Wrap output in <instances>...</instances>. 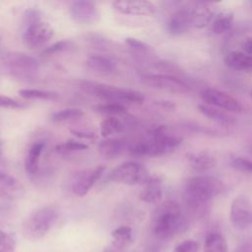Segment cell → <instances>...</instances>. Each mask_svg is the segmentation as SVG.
<instances>
[{
  "label": "cell",
  "instance_id": "obj_12",
  "mask_svg": "<svg viewBox=\"0 0 252 252\" xmlns=\"http://www.w3.org/2000/svg\"><path fill=\"white\" fill-rule=\"evenodd\" d=\"M105 172V166L98 165L93 169L83 170L74 178L71 189L78 197L86 196L91 188L100 179Z\"/></svg>",
  "mask_w": 252,
  "mask_h": 252
},
{
  "label": "cell",
  "instance_id": "obj_44",
  "mask_svg": "<svg viewBox=\"0 0 252 252\" xmlns=\"http://www.w3.org/2000/svg\"><path fill=\"white\" fill-rule=\"evenodd\" d=\"M251 95H252V92H251Z\"/></svg>",
  "mask_w": 252,
  "mask_h": 252
},
{
  "label": "cell",
  "instance_id": "obj_21",
  "mask_svg": "<svg viewBox=\"0 0 252 252\" xmlns=\"http://www.w3.org/2000/svg\"><path fill=\"white\" fill-rule=\"evenodd\" d=\"M112 244L111 246L119 251H123L130 246L134 240V232L130 226L121 225L111 231Z\"/></svg>",
  "mask_w": 252,
  "mask_h": 252
},
{
  "label": "cell",
  "instance_id": "obj_26",
  "mask_svg": "<svg viewBox=\"0 0 252 252\" xmlns=\"http://www.w3.org/2000/svg\"><path fill=\"white\" fill-rule=\"evenodd\" d=\"M205 252H227V243L225 238L218 233H209L205 240L204 245Z\"/></svg>",
  "mask_w": 252,
  "mask_h": 252
},
{
  "label": "cell",
  "instance_id": "obj_7",
  "mask_svg": "<svg viewBox=\"0 0 252 252\" xmlns=\"http://www.w3.org/2000/svg\"><path fill=\"white\" fill-rule=\"evenodd\" d=\"M150 176L146 168L137 161H125L113 168L107 175V180L126 185L145 183Z\"/></svg>",
  "mask_w": 252,
  "mask_h": 252
},
{
  "label": "cell",
  "instance_id": "obj_43",
  "mask_svg": "<svg viewBox=\"0 0 252 252\" xmlns=\"http://www.w3.org/2000/svg\"><path fill=\"white\" fill-rule=\"evenodd\" d=\"M2 155H3V145H2V142L0 141V161L2 158Z\"/></svg>",
  "mask_w": 252,
  "mask_h": 252
},
{
  "label": "cell",
  "instance_id": "obj_38",
  "mask_svg": "<svg viewBox=\"0 0 252 252\" xmlns=\"http://www.w3.org/2000/svg\"><path fill=\"white\" fill-rule=\"evenodd\" d=\"M71 132L77 136L80 139H94L96 137V135L93 132H85V131H80V130H71Z\"/></svg>",
  "mask_w": 252,
  "mask_h": 252
},
{
  "label": "cell",
  "instance_id": "obj_27",
  "mask_svg": "<svg viewBox=\"0 0 252 252\" xmlns=\"http://www.w3.org/2000/svg\"><path fill=\"white\" fill-rule=\"evenodd\" d=\"M16 235L10 228L0 225V252H15Z\"/></svg>",
  "mask_w": 252,
  "mask_h": 252
},
{
  "label": "cell",
  "instance_id": "obj_39",
  "mask_svg": "<svg viewBox=\"0 0 252 252\" xmlns=\"http://www.w3.org/2000/svg\"><path fill=\"white\" fill-rule=\"evenodd\" d=\"M242 47H243V50L246 54H249V55H252V36L250 37H247L243 44H242Z\"/></svg>",
  "mask_w": 252,
  "mask_h": 252
},
{
  "label": "cell",
  "instance_id": "obj_41",
  "mask_svg": "<svg viewBox=\"0 0 252 252\" xmlns=\"http://www.w3.org/2000/svg\"><path fill=\"white\" fill-rule=\"evenodd\" d=\"M143 252H160V251L157 247H149L146 250H144Z\"/></svg>",
  "mask_w": 252,
  "mask_h": 252
},
{
  "label": "cell",
  "instance_id": "obj_36",
  "mask_svg": "<svg viewBox=\"0 0 252 252\" xmlns=\"http://www.w3.org/2000/svg\"><path fill=\"white\" fill-rule=\"evenodd\" d=\"M69 44H70V42L68 40L57 41V42L51 44L50 46L46 47L42 51V54H44V55H51V54H55L57 52H61L63 50L67 49L69 47Z\"/></svg>",
  "mask_w": 252,
  "mask_h": 252
},
{
  "label": "cell",
  "instance_id": "obj_22",
  "mask_svg": "<svg viewBox=\"0 0 252 252\" xmlns=\"http://www.w3.org/2000/svg\"><path fill=\"white\" fill-rule=\"evenodd\" d=\"M224 63L227 67L233 70H252V55L241 51H231L225 55Z\"/></svg>",
  "mask_w": 252,
  "mask_h": 252
},
{
  "label": "cell",
  "instance_id": "obj_37",
  "mask_svg": "<svg viewBox=\"0 0 252 252\" xmlns=\"http://www.w3.org/2000/svg\"><path fill=\"white\" fill-rule=\"evenodd\" d=\"M125 43L131 47L132 49H135L137 51H147L149 49V46L144 43L143 41L137 39V38H134V37H127L125 39Z\"/></svg>",
  "mask_w": 252,
  "mask_h": 252
},
{
  "label": "cell",
  "instance_id": "obj_42",
  "mask_svg": "<svg viewBox=\"0 0 252 252\" xmlns=\"http://www.w3.org/2000/svg\"><path fill=\"white\" fill-rule=\"evenodd\" d=\"M103 252H122V251H119V250H117V249H115V248H113V247L111 246V247L105 248Z\"/></svg>",
  "mask_w": 252,
  "mask_h": 252
},
{
  "label": "cell",
  "instance_id": "obj_35",
  "mask_svg": "<svg viewBox=\"0 0 252 252\" xmlns=\"http://www.w3.org/2000/svg\"><path fill=\"white\" fill-rule=\"evenodd\" d=\"M0 107L3 108H11V109H20L26 107L24 102H21L15 98L0 94Z\"/></svg>",
  "mask_w": 252,
  "mask_h": 252
},
{
  "label": "cell",
  "instance_id": "obj_18",
  "mask_svg": "<svg viewBox=\"0 0 252 252\" xmlns=\"http://www.w3.org/2000/svg\"><path fill=\"white\" fill-rule=\"evenodd\" d=\"M199 111L209 119L213 120L214 122L220 124V125H224V126H230L235 123V119L232 115H230L228 112L217 108L215 106L206 104V103H201L198 105Z\"/></svg>",
  "mask_w": 252,
  "mask_h": 252
},
{
  "label": "cell",
  "instance_id": "obj_19",
  "mask_svg": "<svg viewBox=\"0 0 252 252\" xmlns=\"http://www.w3.org/2000/svg\"><path fill=\"white\" fill-rule=\"evenodd\" d=\"M145 187L139 194V199L145 203L157 204L161 200L162 190L160 181L155 177H149L144 183Z\"/></svg>",
  "mask_w": 252,
  "mask_h": 252
},
{
  "label": "cell",
  "instance_id": "obj_32",
  "mask_svg": "<svg viewBox=\"0 0 252 252\" xmlns=\"http://www.w3.org/2000/svg\"><path fill=\"white\" fill-rule=\"evenodd\" d=\"M232 26V16L228 14L220 15L213 23L212 30L215 33H223Z\"/></svg>",
  "mask_w": 252,
  "mask_h": 252
},
{
  "label": "cell",
  "instance_id": "obj_1",
  "mask_svg": "<svg viewBox=\"0 0 252 252\" xmlns=\"http://www.w3.org/2000/svg\"><path fill=\"white\" fill-rule=\"evenodd\" d=\"M224 189L223 182L212 175L189 177L185 184V202L194 213H204L208 203Z\"/></svg>",
  "mask_w": 252,
  "mask_h": 252
},
{
  "label": "cell",
  "instance_id": "obj_34",
  "mask_svg": "<svg viewBox=\"0 0 252 252\" xmlns=\"http://www.w3.org/2000/svg\"><path fill=\"white\" fill-rule=\"evenodd\" d=\"M199 244L193 239H186L175 246L172 252H198Z\"/></svg>",
  "mask_w": 252,
  "mask_h": 252
},
{
  "label": "cell",
  "instance_id": "obj_28",
  "mask_svg": "<svg viewBox=\"0 0 252 252\" xmlns=\"http://www.w3.org/2000/svg\"><path fill=\"white\" fill-rule=\"evenodd\" d=\"M123 130L122 122L115 116H108L100 123V134L103 138H108L110 135L119 133Z\"/></svg>",
  "mask_w": 252,
  "mask_h": 252
},
{
  "label": "cell",
  "instance_id": "obj_17",
  "mask_svg": "<svg viewBox=\"0 0 252 252\" xmlns=\"http://www.w3.org/2000/svg\"><path fill=\"white\" fill-rule=\"evenodd\" d=\"M189 166L197 172H205L216 164L215 158L209 152H194L187 156Z\"/></svg>",
  "mask_w": 252,
  "mask_h": 252
},
{
  "label": "cell",
  "instance_id": "obj_8",
  "mask_svg": "<svg viewBox=\"0 0 252 252\" xmlns=\"http://www.w3.org/2000/svg\"><path fill=\"white\" fill-rule=\"evenodd\" d=\"M8 69L17 77L32 78L38 71L37 61L22 52H10L4 58Z\"/></svg>",
  "mask_w": 252,
  "mask_h": 252
},
{
  "label": "cell",
  "instance_id": "obj_15",
  "mask_svg": "<svg viewBox=\"0 0 252 252\" xmlns=\"http://www.w3.org/2000/svg\"><path fill=\"white\" fill-rule=\"evenodd\" d=\"M196 15L188 8H182L175 12L168 21L167 29L172 34H181L193 25Z\"/></svg>",
  "mask_w": 252,
  "mask_h": 252
},
{
  "label": "cell",
  "instance_id": "obj_11",
  "mask_svg": "<svg viewBox=\"0 0 252 252\" xmlns=\"http://www.w3.org/2000/svg\"><path fill=\"white\" fill-rule=\"evenodd\" d=\"M142 81L156 89L164 90L172 93H184L189 90L188 86L179 78L164 74H145L141 77Z\"/></svg>",
  "mask_w": 252,
  "mask_h": 252
},
{
  "label": "cell",
  "instance_id": "obj_25",
  "mask_svg": "<svg viewBox=\"0 0 252 252\" xmlns=\"http://www.w3.org/2000/svg\"><path fill=\"white\" fill-rule=\"evenodd\" d=\"M19 94L26 99H42V100H57L59 94L54 91L39 90V89H22Z\"/></svg>",
  "mask_w": 252,
  "mask_h": 252
},
{
  "label": "cell",
  "instance_id": "obj_6",
  "mask_svg": "<svg viewBox=\"0 0 252 252\" xmlns=\"http://www.w3.org/2000/svg\"><path fill=\"white\" fill-rule=\"evenodd\" d=\"M57 218L58 213L51 206H45L35 210L24 221V237L29 240H36L43 237L49 231Z\"/></svg>",
  "mask_w": 252,
  "mask_h": 252
},
{
  "label": "cell",
  "instance_id": "obj_29",
  "mask_svg": "<svg viewBox=\"0 0 252 252\" xmlns=\"http://www.w3.org/2000/svg\"><path fill=\"white\" fill-rule=\"evenodd\" d=\"M83 115H84V111L82 109L71 107V108H64V109L53 112L50 115V119L53 122H63L67 120L80 118Z\"/></svg>",
  "mask_w": 252,
  "mask_h": 252
},
{
  "label": "cell",
  "instance_id": "obj_24",
  "mask_svg": "<svg viewBox=\"0 0 252 252\" xmlns=\"http://www.w3.org/2000/svg\"><path fill=\"white\" fill-rule=\"evenodd\" d=\"M86 63L90 69L101 74H109L115 70V63L110 58L102 55H91Z\"/></svg>",
  "mask_w": 252,
  "mask_h": 252
},
{
  "label": "cell",
  "instance_id": "obj_2",
  "mask_svg": "<svg viewBox=\"0 0 252 252\" xmlns=\"http://www.w3.org/2000/svg\"><path fill=\"white\" fill-rule=\"evenodd\" d=\"M187 227L180 206L172 200L162 202L153 216V231L159 239H169Z\"/></svg>",
  "mask_w": 252,
  "mask_h": 252
},
{
  "label": "cell",
  "instance_id": "obj_9",
  "mask_svg": "<svg viewBox=\"0 0 252 252\" xmlns=\"http://www.w3.org/2000/svg\"><path fill=\"white\" fill-rule=\"evenodd\" d=\"M230 221L237 230H245L252 226V202L246 196L236 197L230 206Z\"/></svg>",
  "mask_w": 252,
  "mask_h": 252
},
{
  "label": "cell",
  "instance_id": "obj_40",
  "mask_svg": "<svg viewBox=\"0 0 252 252\" xmlns=\"http://www.w3.org/2000/svg\"><path fill=\"white\" fill-rule=\"evenodd\" d=\"M236 252H252V247L249 245H243Z\"/></svg>",
  "mask_w": 252,
  "mask_h": 252
},
{
  "label": "cell",
  "instance_id": "obj_20",
  "mask_svg": "<svg viewBox=\"0 0 252 252\" xmlns=\"http://www.w3.org/2000/svg\"><path fill=\"white\" fill-rule=\"evenodd\" d=\"M125 148V142L120 139L106 138L98 143L97 150L101 157L107 159L117 158Z\"/></svg>",
  "mask_w": 252,
  "mask_h": 252
},
{
  "label": "cell",
  "instance_id": "obj_23",
  "mask_svg": "<svg viewBox=\"0 0 252 252\" xmlns=\"http://www.w3.org/2000/svg\"><path fill=\"white\" fill-rule=\"evenodd\" d=\"M44 146L45 145L43 142H35L29 149V152L25 158V169L27 173L32 175L37 172L40 156L42 154Z\"/></svg>",
  "mask_w": 252,
  "mask_h": 252
},
{
  "label": "cell",
  "instance_id": "obj_30",
  "mask_svg": "<svg viewBox=\"0 0 252 252\" xmlns=\"http://www.w3.org/2000/svg\"><path fill=\"white\" fill-rule=\"evenodd\" d=\"M56 152L60 155H70L73 153H78V152H83L89 149L88 145L81 143V142H77L74 140H68L64 143L58 144L56 146Z\"/></svg>",
  "mask_w": 252,
  "mask_h": 252
},
{
  "label": "cell",
  "instance_id": "obj_14",
  "mask_svg": "<svg viewBox=\"0 0 252 252\" xmlns=\"http://www.w3.org/2000/svg\"><path fill=\"white\" fill-rule=\"evenodd\" d=\"M115 11L123 15L145 16L152 15L156 11V7L152 2L144 0H119L112 2Z\"/></svg>",
  "mask_w": 252,
  "mask_h": 252
},
{
  "label": "cell",
  "instance_id": "obj_31",
  "mask_svg": "<svg viewBox=\"0 0 252 252\" xmlns=\"http://www.w3.org/2000/svg\"><path fill=\"white\" fill-rule=\"evenodd\" d=\"M94 109L96 112H99L101 114H107L109 116L124 114L127 111L126 107L123 104L117 102H106L102 104H97L94 107Z\"/></svg>",
  "mask_w": 252,
  "mask_h": 252
},
{
  "label": "cell",
  "instance_id": "obj_16",
  "mask_svg": "<svg viewBox=\"0 0 252 252\" xmlns=\"http://www.w3.org/2000/svg\"><path fill=\"white\" fill-rule=\"evenodd\" d=\"M23 186L13 175L0 170V196L15 199L22 195Z\"/></svg>",
  "mask_w": 252,
  "mask_h": 252
},
{
  "label": "cell",
  "instance_id": "obj_10",
  "mask_svg": "<svg viewBox=\"0 0 252 252\" xmlns=\"http://www.w3.org/2000/svg\"><path fill=\"white\" fill-rule=\"evenodd\" d=\"M201 97L206 104L215 106L227 112L240 113L243 111V106L236 98L227 93L217 89H204L201 92Z\"/></svg>",
  "mask_w": 252,
  "mask_h": 252
},
{
  "label": "cell",
  "instance_id": "obj_4",
  "mask_svg": "<svg viewBox=\"0 0 252 252\" xmlns=\"http://www.w3.org/2000/svg\"><path fill=\"white\" fill-rule=\"evenodd\" d=\"M79 87L86 94L98 97L108 102L117 103H142L145 99L144 95L136 91L124 88H118L116 86H111L103 83H98L94 81L84 80L81 81Z\"/></svg>",
  "mask_w": 252,
  "mask_h": 252
},
{
  "label": "cell",
  "instance_id": "obj_13",
  "mask_svg": "<svg viewBox=\"0 0 252 252\" xmlns=\"http://www.w3.org/2000/svg\"><path fill=\"white\" fill-rule=\"evenodd\" d=\"M70 15L72 19L84 25H93L99 21V11L92 1L79 0L70 6Z\"/></svg>",
  "mask_w": 252,
  "mask_h": 252
},
{
  "label": "cell",
  "instance_id": "obj_5",
  "mask_svg": "<svg viewBox=\"0 0 252 252\" xmlns=\"http://www.w3.org/2000/svg\"><path fill=\"white\" fill-rule=\"evenodd\" d=\"M25 29L23 41L29 48H36L45 44L54 35L53 28L42 21L41 13L37 9H29L24 15Z\"/></svg>",
  "mask_w": 252,
  "mask_h": 252
},
{
  "label": "cell",
  "instance_id": "obj_3",
  "mask_svg": "<svg viewBox=\"0 0 252 252\" xmlns=\"http://www.w3.org/2000/svg\"><path fill=\"white\" fill-rule=\"evenodd\" d=\"M180 143L181 138L178 135L164 126H159L136 142L131 152L137 156H161L173 151Z\"/></svg>",
  "mask_w": 252,
  "mask_h": 252
},
{
  "label": "cell",
  "instance_id": "obj_33",
  "mask_svg": "<svg viewBox=\"0 0 252 252\" xmlns=\"http://www.w3.org/2000/svg\"><path fill=\"white\" fill-rule=\"evenodd\" d=\"M230 164L231 166L241 172L252 173V160L239 156L230 157Z\"/></svg>",
  "mask_w": 252,
  "mask_h": 252
}]
</instances>
